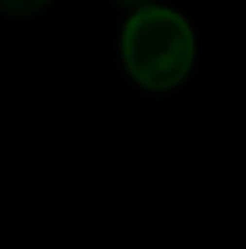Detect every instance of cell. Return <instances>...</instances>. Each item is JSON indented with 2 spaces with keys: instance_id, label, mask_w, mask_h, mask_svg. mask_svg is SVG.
Instances as JSON below:
<instances>
[{
  "instance_id": "obj_2",
  "label": "cell",
  "mask_w": 246,
  "mask_h": 249,
  "mask_svg": "<svg viewBox=\"0 0 246 249\" xmlns=\"http://www.w3.org/2000/svg\"><path fill=\"white\" fill-rule=\"evenodd\" d=\"M50 0H0V12L3 15H15V18H26L35 15L47 6Z\"/></svg>"
},
{
  "instance_id": "obj_1",
  "label": "cell",
  "mask_w": 246,
  "mask_h": 249,
  "mask_svg": "<svg viewBox=\"0 0 246 249\" xmlns=\"http://www.w3.org/2000/svg\"><path fill=\"white\" fill-rule=\"evenodd\" d=\"M194 32L180 12L148 3L133 9L122 29V61L145 90H171L194 67Z\"/></svg>"
},
{
  "instance_id": "obj_3",
  "label": "cell",
  "mask_w": 246,
  "mask_h": 249,
  "mask_svg": "<svg viewBox=\"0 0 246 249\" xmlns=\"http://www.w3.org/2000/svg\"><path fill=\"white\" fill-rule=\"evenodd\" d=\"M113 3H119V6H124V9H142V6H148V3H154V0H113Z\"/></svg>"
}]
</instances>
